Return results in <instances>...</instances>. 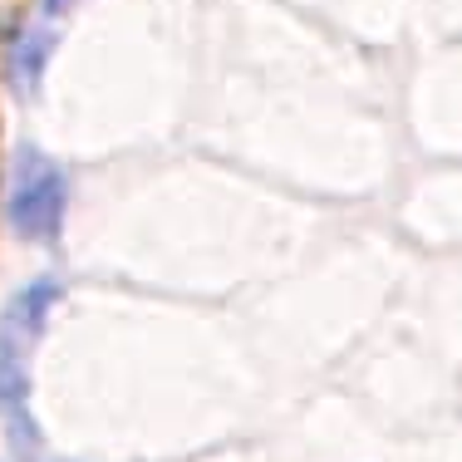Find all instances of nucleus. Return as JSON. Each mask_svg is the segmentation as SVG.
<instances>
[{
    "label": "nucleus",
    "mask_w": 462,
    "mask_h": 462,
    "mask_svg": "<svg viewBox=\"0 0 462 462\" xmlns=\"http://www.w3.org/2000/svg\"><path fill=\"white\" fill-rule=\"evenodd\" d=\"M64 300V285L54 276L25 281L5 305H0V428L10 448L25 462H40V423L30 409V374H35V349L50 329L54 305Z\"/></svg>",
    "instance_id": "1"
},
{
    "label": "nucleus",
    "mask_w": 462,
    "mask_h": 462,
    "mask_svg": "<svg viewBox=\"0 0 462 462\" xmlns=\"http://www.w3.org/2000/svg\"><path fill=\"white\" fill-rule=\"evenodd\" d=\"M69 217V172L35 143H20L5 168V226L15 241L50 246Z\"/></svg>",
    "instance_id": "2"
},
{
    "label": "nucleus",
    "mask_w": 462,
    "mask_h": 462,
    "mask_svg": "<svg viewBox=\"0 0 462 462\" xmlns=\"http://www.w3.org/2000/svg\"><path fill=\"white\" fill-rule=\"evenodd\" d=\"M54 45H60V35L40 20V25H25L15 40H10L5 50V84L15 98H35L40 84H45V69L54 60Z\"/></svg>",
    "instance_id": "3"
},
{
    "label": "nucleus",
    "mask_w": 462,
    "mask_h": 462,
    "mask_svg": "<svg viewBox=\"0 0 462 462\" xmlns=\"http://www.w3.org/2000/svg\"><path fill=\"white\" fill-rule=\"evenodd\" d=\"M79 5H84V0H40V20H45V25H54V20L74 15Z\"/></svg>",
    "instance_id": "4"
},
{
    "label": "nucleus",
    "mask_w": 462,
    "mask_h": 462,
    "mask_svg": "<svg viewBox=\"0 0 462 462\" xmlns=\"http://www.w3.org/2000/svg\"><path fill=\"white\" fill-rule=\"evenodd\" d=\"M40 462H45V457H40Z\"/></svg>",
    "instance_id": "5"
}]
</instances>
